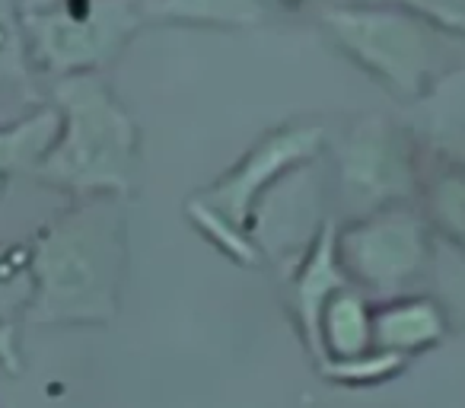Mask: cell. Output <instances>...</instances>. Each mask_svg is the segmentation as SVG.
I'll list each match as a JSON object with an SVG mask.
<instances>
[{"instance_id": "6da1fadb", "label": "cell", "mask_w": 465, "mask_h": 408, "mask_svg": "<svg viewBox=\"0 0 465 408\" xmlns=\"http://www.w3.org/2000/svg\"><path fill=\"white\" fill-rule=\"evenodd\" d=\"M124 274V211L115 194L80 198L29 246L26 323L103 325L118 313Z\"/></svg>"}, {"instance_id": "7a4b0ae2", "label": "cell", "mask_w": 465, "mask_h": 408, "mask_svg": "<svg viewBox=\"0 0 465 408\" xmlns=\"http://www.w3.org/2000/svg\"><path fill=\"white\" fill-rule=\"evenodd\" d=\"M54 109L58 134L33 169L35 179L77 198H124L134 185L137 124L99 71L54 80Z\"/></svg>"}, {"instance_id": "3957f363", "label": "cell", "mask_w": 465, "mask_h": 408, "mask_svg": "<svg viewBox=\"0 0 465 408\" xmlns=\"http://www.w3.org/2000/svg\"><path fill=\"white\" fill-rule=\"evenodd\" d=\"M322 23L363 71L405 99L427 96L465 67V35L395 0L338 4Z\"/></svg>"}, {"instance_id": "277c9868", "label": "cell", "mask_w": 465, "mask_h": 408, "mask_svg": "<svg viewBox=\"0 0 465 408\" xmlns=\"http://www.w3.org/2000/svg\"><path fill=\"white\" fill-rule=\"evenodd\" d=\"M29 61L48 77L103 71L150 23L147 0H20Z\"/></svg>"}, {"instance_id": "5b68a950", "label": "cell", "mask_w": 465, "mask_h": 408, "mask_svg": "<svg viewBox=\"0 0 465 408\" xmlns=\"http://www.w3.org/2000/svg\"><path fill=\"white\" fill-rule=\"evenodd\" d=\"M338 262L361 291L401 294L430 265V234L405 201L361 214L335 234Z\"/></svg>"}, {"instance_id": "8992f818", "label": "cell", "mask_w": 465, "mask_h": 408, "mask_svg": "<svg viewBox=\"0 0 465 408\" xmlns=\"http://www.w3.org/2000/svg\"><path fill=\"white\" fill-rule=\"evenodd\" d=\"M338 194L357 217L405 201L414 192V166L405 141L382 118H361L335 144Z\"/></svg>"}, {"instance_id": "52a82bcc", "label": "cell", "mask_w": 465, "mask_h": 408, "mask_svg": "<svg viewBox=\"0 0 465 408\" xmlns=\"http://www.w3.org/2000/svg\"><path fill=\"white\" fill-rule=\"evenodd\" d=\"M322 141V124H287V128L272 131L230 173L220 175L211 188L194 194L192 201H198L201 208L211 211L213 217H220L232 230L249 236L262 192L272 188L278 182V175L310 163L319 154Z\"/></svg>"}, {"instance_id": "ba28073f", "label": "cell", "mask_w": 465, "mask_h": 408, "mask_svg": "<svg viewBox=\"0 0 465 408\" xmlns=\"http://www.w3.org/2000/svg\"><path fill=\"white\" fill-rule=\"evenodd\" d=\"M335 234L338 230L331 224H325L319 230L316 243L310 246L306 259L293 272L291 287H287V304H291V313L297 316L300 335H303L312 357H316V332H319V313H322V306L344 284H354L348 278V272L341 268V262H338Z\"/></svg>"}, {"instance_id": "9c48e42d", "label": "cell", "mask_w": 465, "mask_h": 408, "mask_svg": "<svg viewBox=\"0 0 465 408\" xmlns=\"http://www.w3.org/2000/svg\"><path fill=\"white\" fill-rule=\"evenodd\" d=\"M446 335V310L433 297H395L373 310V348L401 357L440 344Z\"/></svg>"}, {"instance_id": "30bf717a", "label": "cell", "mask_w": 465, "mask_h": 408, "mask_svg": "<svg viewBox=\"0 0 465 408\" xmlns=\"http://www.w3.org/2000/svg\"><path fill=\"white\" fill-rule=\"evenodd\" d=\"M373 348V306L357 284H344L319 313L316 361L354 357Z\"/></svg>"}, {"instance_id": "8fae6325", "label": "cell", "mask_w": 465, "mask_h": 408, "mask_svg": "<svg viewBox=\"0 0 465 408\" xmlns=\"http://www.w3.org/2000/svg\"><path fill=\"white\" fill-rule=\"evenodd\" d=\"M58 109L45 105L14 124H0V185L10 175L33 173L39 166V160L58 134Z\"/></svg>"}, {"instance_id": "7c38bea8", "label": "cell", "mask_w": 465, "mask_h": 408, "mask_svg": "<svg viewBox=\"0 0 465 408\" xmlns=\"http://www.w3.org/2000/svg\"><path fill=\"white\" fill-rule=\"evenodd\" d=\"M272 0H147L150 23H188V26H259Z\"/></svg>"}, {"instance_id": "4fadbf2b", "label": "cell", "mask_w": 465, "mask_h": 408, "mask_svg": "<svg viewBox=\"0 0 465 408\" xmlns=\"http://www.w3.org/2000/svg\"><path fill=\"white\" fill-rule=\"evenodd\" d=\"M408 357L395 354L386 348H370L363 354L354 357H329V361H319V373L329 383H344V386H376V383H386L389 376H395L405 367Z\"/></svg>"}, {"instance_id": "5bb4252c", "label": "cell", "mask_w": 465, "mask_h": 408, "mask_svg": "<svg viewBox=\"0 0 465 408\" xmlns=\"http://www.w3.org/2000/svg\"><path fill=\"white\" fill-rule=\"evenodd\" d=\"M33 77L20 0H0V86L26 90Z\"/></svg>"}, {"instance_id": "9a60e30c", "label": "cell", "mask_w": 465, "mask_h": 408, "mask_svg": "<svg viewBox=\"0 0 465 408\" xmlns=\"http://www.w3.org/2000/svg\"><path fill=\"white\" fill-rule=\"evenodd\" d=\"M430 265L437 272V284L443 291V310H452L465 323V249L446 243L440 253L430 249Z\"/></svg>"}, {"instance_id": "2e32d148", "label": "cell", "mask_w": 465, "mask_h": 408, "mask_svg": "<svg viewBox=\"0 0 465 408\" xmlns=\"http://www.w3.org/2000/svg\"><path fill=\"white\" fill-rule=\"evenodd\" d=\"M430 204L450 243L465 249V179H459V175L440 179L430 192Z\"/></svg>"}, {"instance_id": "e0dca14e", "label": "cell", "mask_w": 465, "mask_h": 408, "mask_svg": "<svg viewBox=\"0 0 465 408\" xmlns=\"http://www.w3.org/2000/svg\"><path fill=\"white\" fill-rule=\"evenodd\" d=\"M29 297V249L0 246V319L10 306H26Z\"/></svg>"}, {"instance_id": "ac0fdd59", "label": "cell", "mask_w": 465, "mask_h": 408, "mask_svg": "<svg viewBox=\"0 0 465 408\" xmlns=\"http://www.w3.org/2000/svg\"><path fill=\"white\" fill-rule=\"evenodd\" d=\"M395 4H405V7L450 26L452 33L465 35V0H395Z\"/></svg>"}, {"instance_id": "d6986e66", "label": "cell", "mask_w": 465, "mask_h": 408, "mask_svg": "<svg viewBox=\"0 0 465 408\" xmlns=\"http://www.w3.org/2000/svg\"><path fill=\"white\" fill-rule=\"evenodd\" d=\"M0 367L10 373L20 370V332L10 319H0Z\"/></svg>"}]
</instances>
